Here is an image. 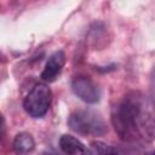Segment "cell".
Segmentation results:
<instances>
[{
    "mask_svg": "<svg viewBox=\"0 0 155 155\" xmlns=\"http://www.w3.org/2000/svg\"><path fill=\"white\" fill-rule=\"evenodd\" d=\"M65 63V56L62 51H57L54 52L48 61L45 64V68L41 73V79L46 82H52L54 81L58 75L62 71V68Z\"/></svg>",
    "mask_w": 155,
    "mask_h": 155,
    "instance_id": "5b68a950",
    "label": "cell"
},
{
    "mask_svg": "<svg viewBox=\"0 0 155 155\" xmlns=\"http://www.w3.org/2000/svg\"><path fill=\"white\" fill-rule=\"evenodd\" d=\"M51 98L52 93L50 87L45 84H38L29 91V93L24 98L23 108L29 116L35 119L42 117L48 111Z\"/></svg>",
    "mask_w": 155,
    "mask_h": 155,
    "instance_id": "3957f363",
    "label": "cell"
},
{
    "mask_svg": "<svg viewBox=\"0 0 155 155\" xmlns=\"http://www.w3.org/2000/svg\"><path fill=\"white\" fill-rule=\"evenodd\" d=\"M71 88L75 96H78L85 103H97L101 98V91L97 84L87 76H76L71 81Z\"/></svg>",
    "mask_w": 155,
    "mask_h": 155,
    "instance_id": "277c9868",
    "label": "cell"
},
{
    "mask_svg": "<svg viewBox=\"0 0 155 155\" xmlns=\"http://www.w3.org/2000/svg\"><path fill=\"white\" fill-rule=\"evenodd\" d=\"M69 127L82 136H102L107 132L103 117L93 110H76L68 119Z\"/></svg>",
    "mask_w": 155,
    "mask_h": 155,
    "instance_id": "7a4b0ae2",
    "label": "cell"
},
{
    "mask_svg": "<svg viewBox=\"0 0 155 155\" xmlns=\"http://www.w3.org/2000/svg\"><path fill=\"white\" fill-rule=\"evenodd\" d=\"M151 88H153V93L155 96V68H154L153 75H151Z\"/></svg>",
    "mask_w": 155,
    "mask_h": 155,
    "instance_id": "9c48e42d",
    "label": "cell"
},
{
    "mask_svg": "<svg viewBox=\"0 0 155 155\" xmlns=\"http://www.w3.org/2000/svg\"><path fill=\"white\" fill-rule=\"evenodd\" d=\"M59 147L65 154H86L88 150L85 148V145L75 137L70 134H63L59 138Z\"/></svg>",
    "mask_w": 155,
    "mask_h": 155,
    "instance_id": "8992f818",
    "label": "cell"
},
{
    "mask_svg": "<svg viewBox=\"0 0 155 155\" xmlns=\"http://www.w3.org/2000/svg\"><path fill=\"white\" fill-rule=\"evenodd\" d=\"M35 148L34 138L25 132L18 133L13 139V149L18 154H27L33 151Z\"/></svg>",
    "mask_w": 155,
    "mask_h": 155,
    "instance_id": "52a82bcc",
    "label": "cell"
},
{
    "mask_svg": "<svg viewBox=\"0 0 155 155\" xmlns=\"http://www.w3.org/2000/svg\"><path fill=\"white\" fill-rule=\"evenodd\" d=\"M113 126L125 143L144 145L155 139V110L143 93L132 91L114 108Z\"/></svg>",
    "mask_w": 155,
    "mask_h": 155,
    "instance_id": "6da1fadb",
    "label": "cell"
},
{
    "mask_svg": "<svg viewBox=\"0 0 155 155\" xmlns=\"http://www.w3.org/2000/svg\"><path fill=\"white\" fill-rule=\"evenodd\" d=\"M91 148H92V151L97 153V154H116L117 153L116 148H113L111 145H108V144L99 142V140L92 142Z\"/></svg>",
    "mask_w": 155,
    "mask_h": 155,
    "instance_id": "ba28073f",
    "label": "cell"
}]
</instances>
